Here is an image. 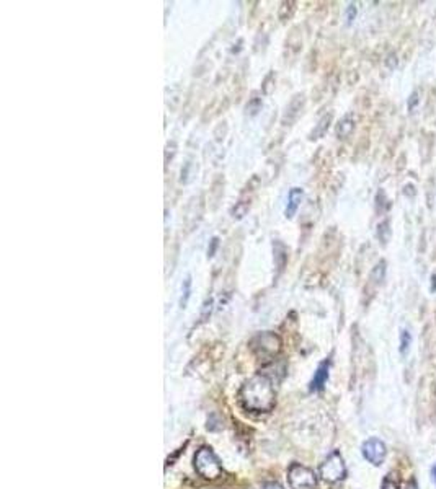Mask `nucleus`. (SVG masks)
Instances as JSON below:
<instances>
[{"instance_id": "1", "label": "nucleus", "mask_w": 436, "mask_h": 489, "mask_svg": "<svg viewBox=\"0 0 436 489\" xmlns=\"http://www.w3.org/2000/svg\"><path fill=\"white\" fill-rule=\"evenodd\" d=\"M240 401L248 411L268 413L276 405V395L270 380L263 375H257L243 384L240 390Z\"/></svg>"}, {"instance_id": "2", "label": "nucleus", "mask_w": 436, "mask_h": 489, "mask_svg": "<svg viewBox=\"0 0 436 489\" xmlns=\"http://www.w3.org/2000/svg\"><path fill=\"white\" fill-rule=\"evenodd\" d=\"M195 468L198 475L205 480L214 481L223 475V465H220L218 455L211 447H201L195 455Z\"/></svg>"}, {"instance_id": "3", "label": "nucleus", "mask_w": 436, "mask_h": 489, "mask_svg": "<svg viewBox=\"0 0 436 489\" xmlns=\"http://www.w3.org/2000/svg\"><path fill=\"white\" fill-rule=\"evenodd\" d=\"M319 475L322 480H324L325 483H330V485L342 481L345 475H347V466H345L342 455H340L338 452H332L330 455H328L324 462L320 463Z\"/></svg>"}, {"instance_id": "4", "label": "nucleus", "mask_w": 436, "mask_h": 489, "mask_svg": "<svg viewBox=\"0 0 436 489\" xmlns=\"http://www.w3.org/2000/svg\"><path fill=\"white\" fill-rule=\"evenodd\" d=\"M288 480L293 489H317V476L308 466L293 463L288 470Z\"/></svg>"}, {"instance_id": "5", "label": "nucleus", "mask_w": 436, "mask_h": 489, "mask_svg": "<svg viewBox=\"0 0 436 489\" xmlns=\"http://www.w3.org/2000/svg\"><path fill=\"white\" fill-rule=\"evenodd\" d=\"M361 452H363V457L367 462L372 463L375 466L382 465L384 458H386V446H384L382 441L376 439V437H371L367 439L363 447H361Z\"/></svg>"}, {"instance_id": "6", "label": "nucleus", "mask_w": 436, "mask_h": 489, "mask_svg": "<svg viewBox=\"0 0 436 489\" xmlns=\"http://www.w3.org/2000/svg\"><path fill=\"white\" fill-rule=\"evenodd\" d=\"M303 199H304V191L301 190V187H293V190L288 192V204L285 209V214L288 219H293L294 215H296Z\"/></svg>"}, {"instance_id": "7", "label": "nucleus", "mask_w": 436, "mask_h": 489, "mask_svg": "<svg viewBox=\"0 0 436 489\" xmlns=\"http://www.w3.org/2000/svg\"><path fill=\"white\" fill-rule=\"evenodd\" d=\"M328 371H330V361H324L319 367H317L313 382H310V390L319 391L324 388V385L328 380Z\"/></svg>"}, {"instance_id": "8", "label": "nucleus", "mask_w": 436, "mask_h": 489, "mask_svg": "<svg viewBox=\"0 0 436 489\" xmlns=\"http://www.w3.org/2000/svg\"><path fill=\"white\" fill-rule=\"evenodd\" d=\"M304 106V95H296L294 98L291 100V103L288 105L286 108V115L283 118V123L288 124L290 126L291 123H294L299 116V113H301Z\"/></svg>"}, {"instance_id": "9", "label": "nucleus", "mask_w": 436, "mask_h": 489, "mask_svg": "<svg viewBox=\"0 0 436 489\" xmlns=\"http://www.w3.org/2000/svg\"><path fill=\"white\" fill-rule=\"evenodd\" d=\"M355 129V119L352 115H347L345 118L340 119V123L337 124V135L340 139H347L350 134L353 133Z\"/></svg>"}, {"instance_id": "10", "label": "nucleus", "mask_w": 436, "mask_h": 489, "mask_svg": "<svg viewBox=\"0 0 436 489\" xmlns=\"http://www.w3.org/2000/svg\"><path fill=\"white\" fill-rule=\"evenodd\" d=\"M273 252H275V263L278 266V269L283 271L288 263V248L281 240H275L273 243Z\"/></svg>"}, {"instance_id": "11", "label": "nucleus", "mask_w": 436, "mask_h": 489, "mask_svg": "<svg viewBox=\"0 0 436 489\" xmlns=\"http://www.w3.org/2000/svg\"><path fill=\"white\" fill-rule=\"evenodd\" d=\"M330 121H332V115H325L324 118H322L320 121L317 123V126L313 130V134H310V139H320L322 135L327 133L328 124H330Z\"/></svg>"}, {"instance_id": "12", "label": "nucleus", "mask_w": 436, "mask_h": 489, "mask_svg": "<svg viewBox=\"0 0 436 489\" xmlns=\"http://www.w3.org/2000/svg\"><path fill=\"white\" fill-rule=\"evenodd\" d=\"M370 277L371 281H375L376 284H381L384 281V277H386V261H379L375 268H372Z\"/></svg>"}, {"instance_id": "13", "label": "nucleus", "mask_w": 436, "mask_h": 489, "mask_svg": "<svg viewBox=\"0 0 436 489\" xmlns=\"http://www.w3.org/2000/svg\"><path fill=\"white\" fill-rule=\"evenodd\" d=\"M190 294H191V276H186L182 284V299H180V307H182V309H185L186 304H188Z\"/></svg>"}, {"instance_id": "14", "label": "nucleus", "mask_w": 436, "mask_h": 489, "mask_svg": "<svg viewBox=\"0 0 436 489\" xmlns=\"http://www.w3.org/2000/svg\"><path fill=\"white\" fill-rule=\"evenodd\" d=\"M389 220H384L381 222V224L377 225V238L381 240V243L386 244L387 240H389V237H390V229H389Z\"/></svg>"}, {"instance_id": "15", "label": "nucleus", "mask_w": 436, "mask_h": 489, "mask_svg": "<svg viewBox=\"0 0 436 489\" xmlns=\"http://www.w3.org/2000/svg\"><path fill=\"white\" fill-rule=\"evenodd\" d=\"M260 108H262V98H260V96H257V95H253L247 103V113L250 116H255L260 111Z\"/></svg>"}, {"instance_id": "16", "label": "nucleus", "mask_w": 436, "mask_h": 489, "mask_svg": "<svg viewBox=\"0 0 436 489\" xmlns=\"http://www.w3.org/2000/svg\"><path fill=\"white\" fill-rule=\"evenodd\" d=\"M410 344H412V334L407 331V329H404V331L400 333V352L402 354H405V352L409 351Z\"/></svg>"}, {"instance_id": "17", "label": "nucleus", "mask_w": 436, "mask_h": 489, "mask_svg": "<svg viewBox=\"0 0 436 489\" xmlns=\"http://www.w3.org/2000/svg\"><path fill=\"white\" fill-rule=\"evenodd\" d=\"M418 103H420V98H418V92L415 90V92L410 95L409 101H407V108H409V111H413L417 108Z\"/></svg>"}, {"instance_id": "18", "label": "nucleus", "mask_w": 436, "mask_h": 489, "mask_svg": "<svg viewBox=\"0 0 436 489\" xmlns=\"http://www.w3.org/2000/svg\"><path fill=\"white\" fill-rule=\"evenodd\" d=\"M219 247V238L214 237L211 242H209V247H208V258H213L214 254H216V249Z\"/></svg>"}, {"instance_id": "19", "label": "nucleus", "mask_w": 436, "mask_h": 489, "mask_svg": "<svg viewBox=\"0 0 436 489\" xmlns=\"http://www.w3.org/2000/svg\"><path fill=\"white\" fill-rule=\"evenodd\" d=\"M356 14H358V10H356V5H348L347 9V21L348 24H352V21L356 19Z\"/></svg>"}, {"instance_id": "20", "label": "nucleus", "mask_w": 436, "mask_h": 489, "mask_svg": "<svg viewBox=\"0 0 436 489\" xmlns=\"http://www.w3.org/2000/svg\"><path fill=\"white\" fill-rule=\"evenodd\" d=\"M381 489H399L397 486V483H395L394 480H390V478H386L382 483V488Z\"/></svg>"}, {"instance_id": "21", "label": "nucleus", "mask_w": 436, "mask_h": 489, "mask_svg": "<svg viewBox=\"0 0 436 489\" xmlns=\"http://www.w3.org/2000/svg\"><path fill=\"white\" fill-rule=\"evenodd\" d=\"M263 489H285V488L278 485V483H267V485L263 486Z\"/></svg>"}, {"instance_id": "22", "label": "nucleus", "mask_w": 436, "mask_h": 489, "mask_svg": "<svg viewBox=\"0 0 436 489\" xmlns=\"http://www.w3.org/2000/svg\"><path fill=\"white\" fill-rule=\"evenodd\" d=\"M430 291L436 292V274H432V286H430Z\"/></svg>"}, {"instance_id": "23", "label": "nucleus", "mask_w": 436, "mask_h": 489, "mask_svg": "<svg viewBox=\"0 0 436 489\" xmlns=\"http://www.w3.org/2000/svg\"><path fill=\"white\" fill-rule=\"evenodd\" d=\"M405 489H418V488H417V483L412 480V481L409 483V485H407V488H405Z\"/></svg>"}, {"instance_id": "24", "label": "nucleus", "mask_w": 436, "mask_h": 489, "mask_svg": "<svg viewBox=\"0 0 436 489\" xmlns=\"http://www.w3.org/2000/svg\"><path fill=\"white\" fill-rule=\"evenodd\" d=\"M432 475H433V481L436 483V465L433 466V470H432Z\"/></svg>"}]
</instances>
